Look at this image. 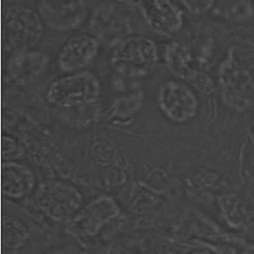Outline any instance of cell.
<instances>
[{
  "label": "cell",
  "mask_w": 254,
  "mask_h": 254,
  "mask_svg": "<svg viewBox=\"0 0 254 254\" xmlns=\"http://www.w3.org/2000/svg\"><path fill=\"white\" fill-rule=\"evenodd\" d=\"M222 202L225 204V206L233 208V209L223 208L227 216L230 217V220H229L230 222L234 223V220L237 219V224H239L241 223V221H244V219L248 215L247 203L244 202V200L236 196H226L225 198H223Z\"/></svg>",
  "instance_id": "5bb4252c"
},
{
  "label": "cell",
  "mask_w": 254,
  "mask_h": 254,
  "mask_svg": "<svg viewBox=\"0 0 254 254\" xmlns=\"http://www.w3.org/2000/svg\"><path fill=\"white\" fill-rule=\"evenodd\" d=\"M88 9L84 0H41L39 14L53 30L68 32L85 21Z\"/></svg>",
  "instance_id": "ba28073f"
},
{
  "label": "cell",
  "mask_w": 254,
  "mask_h": 254,
  "mask_svg": "<svg viewBox=\"0 0 254 254\" xmlns=\"http://www.w3.org/2000/svg\"><path fill=\"white\" fill-rule=\"evenodd\" d=\"M164 59L174 75L185 80L203 94L210 95L215 92L214 81L197 66L191 52L186 46L180 43H170L165 48Z\"/></svg>",
  "instance_id": "8992f818"
},
{
  "label": "cell",
  "mask_w": 254,
  "mask_h": 254,
  "mask_svg": "<svg viewBox=\"0 0 254 254\" xmlns=\"http://www.w3.org/2000/svg\"><path fill=\"white\" fill-rule=\"evenodd\" d=\"M89 29L96 39L109 46L120 44L127 39L131 30L127 14L113 3H103L94 10Z\"/></svg>",
  "instance_id": "5b68a950"
},
{
  "label": "cell",
  "mask_w": 254,
  "mask_h": 254,
  "mask_svg": "<svg viewBox=\"0 0 254 254\" xmlns=\"http://www.w3.org/2000/svg\"><path fill=\"white\" fill-rule=\"evenodd\" d=\"M157 101L164 115L177 123L192 120L198 112L199 101L195 93L186 85L170 80L160 86Z\"/></svg>",
  "instance_id": "52a82bcc"
},
{
  "label": "cell",
  "mask_w": 254,
  "mask_h": 254,
  "mask_svg": "<svg viewBox=\"0 0 254 254\" xmlns=\"http://www.w3.org/2000/svg\"><path fill=\"white\" fill-rule=\"evenodd\" d=\"M98 40L87 34H79L68 39L63 46L58 65L65 72L76 71L86 67L98 55Z\"/></svg>",
  "instance_id": "9c48e42d"
},
{
  "label": "cell",
  "mask_w": 254,
  "mask_h": 254,
  "mask_svg": "<svg viewBox=\"0 0 254 254\" xmlns=\"http://www.w3.org/2000/svg\"><path fill=\"white\" fill-rule=\"evenodd\" d=\"M44 21L39 12L18 4L2 10V47L4 52L16 54L30 50L44 36Z\"/></svg>",
  "instance_id": "6da1fadb"
},
{
  "label": "cell",
  "mask_w": 254,
  "mask_h": 254,
  "mask_svg": "<svg viewBox=\"0 0 254 254\" xmlns=\"http://www.w3.org/2000/svg\"><path fill=\"white\" fill-rule=\"evenodd\" d=\"M100 88V82L93 73L75 72L54 81L48 90V99L62 107L92 103L99 97Z\"/></svg>",
  "instance_id": "277c9868"
},
{
  "label": "cell",
  "mask_w": 254,
  "mask_h": 254,
  "mask_svg": "<svg viewBox=\"0 0 254 254\" xmlns=\"http://www.w3.org/2000/svg\"><path fill=\"white\" fill-rule=\"evenodd\" d=\"M49 64L50 58L46 53L26 50L11 56L7 64V69L14 81L27 85L43 75Z\"/></svg>",
  "instance_id": "30bf717a"
},
{
  "label": "cell",
  "mask_w": 254,
  "mask_h": 254,
  "mask_svg": "<svg viewBox=\"0 0 254 254\" xmlns=\"http://www.w3.org/2000/svg\"><path fill=\"white\" fill-rule=\"evenodd\" d=\"M157 47L145 37H127L115 48L112 66L121 75L144 77L153 71L157 64Z\"/></svg>",
  "instance_id": "3957f363"
},
{
  "label": "cell",
  "mask_w": 254,
  "mask_h": 254,
  "mask_svg": "<svg viewBox=\"0 0 254 254\" xmlns=\"http://www.w3.org/2000/svg\"><path fill=\"white\" fill-rule=\"evenodd\" d=\"M218 85L224 103L238 112L254 107V77L231 51L218 71Z\"/></svg>",
  "instance_id": "7a4b0ae2"
},
{
  "label": "cell",
  "mask_w": 254,
  "mask_h": 254,
  "mask_svg": "<svg viewBox=\"0 0 254 254\" xmlns=\"http://www.w3.org/2000/svg\"><path fill=\"white\" fill-rule=\"evenodd\" d=\"M178 2L193 15H205L214 7L216 0H178Z\"/></svg>",
  "instance_id": "9a60e30c"
},
{
  "label": "cell",
  "mask_w": 254,
  "mask_h": 254,
  "mask_svg": "<svg viewBox=\"0 0 254 254\" xmlns=\"http://www.w3.org/2000/svg\"><path fill=\"white\" fill-rule=\"evenodd\" d=\"M32 180L31 173L23 166L10 164L3 169L2 183L6 194L20 196L27 193L32 186Z\"/></svg>",
  "instance_id": "7c38bea8"
},
{
  "label": "cell",
  "mask_w": 254,
  "mask_h": 254,
  "mask_svg": "<svg viewBox=\"0 0 254 254\" xmlns=\"http://www.w3.org/2000/svg\"><path fill=\"white\" fill-rule=\"evenodd\" d=\"M253 1H254V0H253Z\"/></svg>",
  "instance_id": "2e32d148"
},
{
  "label": "cell",
  "mask_w": 254,
  "mask_h": 254,
  "mask_svg": "<svg viewBox=\"0 0 254 254\" xmlns=\"http://www.w3.org/2000/svg\"><path fill=\"white\" fill-rule=\"evenodd\" d=\"M3 245L9 249L22 247L27 240V231L23 224L15 218L6 217L2 225Z\"/></svg>",
  "instance_id": "4fadbf2b"
},
{
  "label": "cell",
  "mask_w": 254,
  "mask_h": 254,
  "mask_svg": "<svg viewBox=\"0 0 254 254\" xmlns=\"http://www.w3.org/2000/svg\"><path fill=\"white\" fill-rule=\"evenodd\" d=\"M144 11L148 23L159 32L174 34L183 26L182 11L171 0H145Z\"/></svg>",
  "instance_id": "8fae6325"
}]
</instances>
